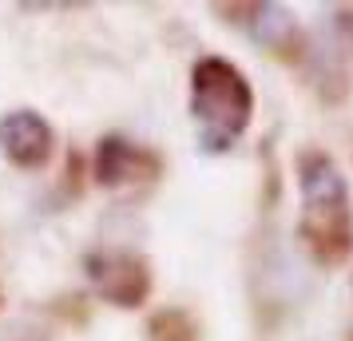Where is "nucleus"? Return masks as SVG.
Here are the masks:
<instances>
[{
    "label": "nucleus",
    "instance_id": "20e7f679",
    "mask_svg": "<svg viewBox=\"0 0 353 341\" xmlns=\"http://www.w3.org/2000/svg\"><path fill=\"white\" fill-rule=\"evenodd\" d=\"M0 151L8 155V163H17L24 171H36L52 159V123L44 115L17 107L0 119Z\"/></svg>",
    "mask_w": 353,
    "mask_h": 341
},
{
    "label": "nucleus",
    "instance_id": "7ed1b4c3",
    "mask_svg": "<svg viewBox=\"0 0 353 341\" xmlns=\"http://www.w3.org/2000/svg\"><path fill=\"white\" fill-rule=\"evenodd\" d=\"M88 278L112 306H139L151 293V274L147 262L128 254V250H108L88 258Z\"/></svg>",
    "mask_w": 353,
    "mask_h": 341
},
{
    "label": "nucleus",
    "instance_id": "423d86ee",
    "mask_svg": "<svg viewBox=\"0 0 353 341\" xmlns=\"http://www.w3.org/2000/svg\"><path fill=\"white\" fill-rule=\"evenodd\" d=\"M254 36L262 44L286 52L290 44H298V24L282 4H254Z\"/></svg>",
    "mask_w": 353,
    "mask_h": 341
},
{
    "label": "nucleus",
    "instance_id": "39448f33",
    "mask_svg": "<svg viewBox=\"0 0 353 341\" xmlns=\"http://www.w3.org/2000/svg\"><path fill=\"white\" fill-rule=\"evenodd\" d=\"M139 163H151V159L135 143L119 139V135H108V139H99V151H96V179L103 187H119V183L139 175Z\"/></svg>",
    "mask_w": 353,
    "mask_h": 341
},
{
    "label": "nucleus",
    "instance_id": "0eeeda50",
    "mask_svg": "<svg viewBox=\"0 0 353 341\" xmlns=\"http://www.w3.org/2000/svg\"><path fill=\"white\" fill-rule=\"evenodd\" d=\"M151 341H199V325L183 309H167V313H155Z\"/></svg>",
    "mask_w": 353,
    "mask_h": 341
},
{
    "label": "nucleus",
    "instance_id": "f03ea898",
    "mask_svg": "<svg viewBox=\"0 0 353 341\" xmlns=\"http://www.w3.org/2000/svg\"><path fill=\"white\" fill-rule=\"evenodd\" d=\"M191 112L199 119V135L210 151H226L239 139L250 112H254V92L230 60L207 56L191 72Z\"/></svg>",
    "mask_w": 353,
    "mask_h": 341
},
{
    "label": "nucleus",
    "instance_id": "f257e3e1",
    "mask_svg": "<svg viewBox=\"0 0 353 341\" xmlns=\"http://www.w3.org/2000/svg\"><path fill=\"white\" fill-rule=\"evenodd\" d=\"M302 187V238L318 262H345L353 254V207L350 187L330 155L310 151L298 163Z\"/></svg>",
    "mask_w": 353,
    "mask_h": 341
}]
</instances>
